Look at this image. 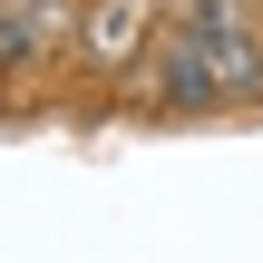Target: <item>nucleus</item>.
Masks as SVG:
<instances>
[{
    "label": "nucleus",
    "instance_id": "nucleus-1",
    "mask_svg": "<svg viewBox=\"0 0 263 263\" xmlns=\"http://www.w3.org/2000/svg\"><path fill=\"white\" fill-rule=\"evenodd\" d=\"M78 68V0H0V98H39Z\"/></svg>",
    "mask_w": 263,
    "mask_h": 263
},
{
    "label": "nucleus",
    "instance_id": "nucleus-3",
    "mask_svg": "<svg viewBox=\"0 0 263 263\" xmlns=\"http://www.w3.org/2000/svg\"><path fill=\"white\" fill-rule=\"evenodd\" d=\"M254 10H263V0H254Z\"/></svg>",
    "mask_w": 263,
    "mask_h": 263
},
{
    "label": "nucleus",
    "instance_id": "nucleus-2",
    "mask_svg": "<svg viewBox=\"0 0 263 263\" xmlns=\"http://www.w3.org/2000/svg\"><path fill=\"white\" fill-rule=\"evenodd\" d=\"M166 39V0H78V68L98 88H137Z\"/></svg>",
    "mask_w": 263,
    "mask_h": 263
}]
</instances>
